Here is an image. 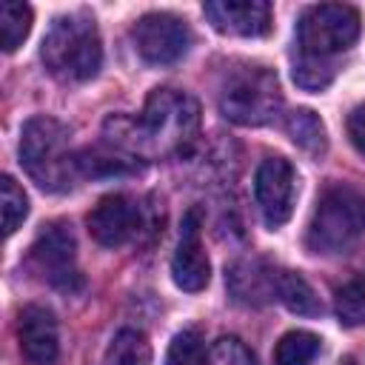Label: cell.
I'll return each mask as SVG.
<instances>
[{
  "instance_id": "cell-1",
  "label": "cell",
  "mask_w": 365,
  "mask_h": 365,
  "mask_svg": "<svg viewBox=\"0 0 365 365\" xmlns=\"http://www.w3.org/2000/svg\"><path fill=\"white\" fill-rule=\"evenodd\" d=\"M128 134L108 137L117 145H125L143 157H165L185 151L200 131V106L191 94L174 88H154L145 100V108L137 120L120 117Z\"/></svg>"
},
{
  "instance_id": "cell-2",
  "label": "cell",
  "mask_w": 365,
  "mask_h": 365,
  "mask_svg": "<svg viewBox=\"0 0 365 365\" xmlns=\"http://www.w3.org/2000/svg\"><path fill=\"white\" fill-rule=\"evenodd\" d=\"M40 57L48 74L63 83L91 80L103 63V43L94 17L86 11L54 17L43 37Z\"/></svg>"
},
{
  "instance_id": "cell-3",
  "label": "cell",
  "mask_w": 365,
  "mask_h": 365,
  "mask_svg": "<svg viewBox=\"0 0 365 365\" xmlns=\"http://www.w3.org/2000/svg\"><path fill=\"white\" fill-rule=\"evenodd\" d=\"M20 163L43 191H68L77 182L80 160L71 151L68 128L54 117H31L20 131Z\"/></svg>"
},
{
  "instance_id": "cell-4",
  "label": "cell",
  "mask_w": 365,
  "mask_h": 365,
  "mask_svg": "<svg viewBox=\"0 0 365 365\" xmlns=\"http://www.w3.org/2000/svg\"><path fill=\"white\" fill-rule=\"evenodd\" d=\"M365 234V197L348 185H331L319 194L308 222L305 245L314 254L348 251Z\"/></svg>"
},
{
  "instance_id": "cell-5",
  "label": "cell",
  "mask_w": 365,
  "mask_h": 365,
  "mask_svg": "<svg viewBox=\"0 0 365 365\" xmlns=\"http://www.w3.org/2000/svg\"><path fill=\"white\" fill-rule=\"evenodd\" d=\"M282 94L277 74L265 66L242 63L225 74L220 88V111L237 125H265L279 114Z\"/></svg>"
},
{
  "instance_id": "cell-6",
  "label": "cell",
  "mask_w": 365,
  "mask_h": 365,
  "mask_svg": "<svg viewBox=\"0 0 365 365\" xmlns=\"http://www.w3.org/2000/svg\"><path fill=\"white\" fill-rule=\"evenodd\" d=\"M362 20L354 6L345 3H319L302 11L297 23V40L302 57L328 60L339 51H348L359 37Z\"/></svg>"
},
{
  "instance_id": "cell-7",
  "label": "cell",
  "mask_w": 365,
  "mask_h": 365,
  "mask_svg": "<svg viewBox=\"0 0 365 365\" xmlns=\"http://www.w3.org/2000/svg\"><path fill=\"white\" fill-rule=\"evenodd\" d=\"M31 265L48 285L60 291H77L83 285L77 271V242L71 228L63 222H51L37 234L31 245Z\"/></svg>"
},
{
  "instance_id": "cell-8",
  "label": "cell",
  "mask_w": 365,
  "mask_h": 365,
  "mask_svg": "<svg viewBox=\"0 0 365 365\" xmlns=\"http://www.w3.org/2000/svg\"><path fill=\"white\" fill-rule=\"evenodd\" d=\"M131 37H134L140 57L154 66L177 63L191 48V29L185 26V20H180L177 14H168V11L143 14L134 23Z\"/></svg>"
},
{
  "instance_id": "cell-9",
  "label": "cell",
  "mask_w": 365,
  "mask_h": 365,
  "mask_svg": "<svg viewBox=\"0 0 365 365\" xmlns=\"http://www.w3.org/2000/svg\"><path fill=\"white\" fill-rule=\"evenodd\" d=\"M257 205L268 228H279L291 220L297 200V171L285 157H268L259 163L254 177Z\"/></svg>"
},
{
  "instance_id": "cell-10",
  "label": "cell",
  "mask_w": 365,
  "mask_h": 365,
  "mask_svg": "<svg viewBox=\"0 0 365 365\" xmlns=\"http://www.w3.org/2000/svg\"><path fill=\"white\" fill-rule=\"evenodd\" d=\"M140 205L128 194H106L86 217L88 234L106 248H120L131 242L140 231Z\"/></svg>"
},
{
  "instance_id": "cell-11",
  "label": "cell",
  "mask_w": 365,
  "mask_h": 365,
  "mask_svg": "<svg viewBox=\"0 0 365 365\" xmlns=\"http://www.w3.org/2000/svg\"><path fill=\"white\" fill-rule=\"evenodd\" d=\"M200 225H202V211L200 208H188L182 217V231H180V242L177 251L171 257V277L177 282V288L182 291H202L211 279V265L200 240Z\"/></svg>"
},
{
  "instance_id": "cell-12",
  "label": "cell",
  "mask_w": 365,
  "mask_h": 365,
  "mask_svg": "<svg viewBox=\"0 0 365 365\" xmlns=\"http://www.w3.org/2000/svg\"><path fill=\"white\" fill-rule=\"evenodd\" d=\"M202 11L222 34L262 37L271 31V6L265 0H208Z\"/></svg>"
},
{
  "instance_id": "cell-13",
  "label": "cell",
  "mask_w": 365,
  "mask_h": 365,
  "mask_svg": "<svg viewBox=\"0 0 365 365\" xmlns=\"http://www.w3.org/2000/svg\"><path fill=\"white\" fill-rule=\"evenodd\" d=\"M17 339L20 351L31 365H54L60 354L57 319L43 305H26L17 317Z\"/></svg>"
},
{
  "instance_id": "cell-14",
  "label": "cell",
  "mask_w": 365,
  "mask_h": 365,
  "mask_svg": "<svg viewBox=\"0 0 365 365\" xmlns=\"http://www.w3.org/2000/svg\"><path fill=\"white\" fill-rule=\"evenodd\" d=\"M231 294L240 302H265L274 297V285H277V271L262 265L259 259H242L237 265L228 268L225 274Z\"/></svg>"
},
{
  "instance_id": "cell-15",
  "label": "cell",
  "mask_w": 365,
  "mask_h": 365,
  "mask_svg": "<svg viewBox=\"0 0 365 365\" xmlns=\"http://www.w3.org/2000/svg\"><path fill=\"white\" fill-rule=\"evenodd\" d=\"M274 297L294 314L302 317H317L322 311L319 297L314 294V288L308 285V279L297 271H277V285H274Z\"/></svg>"
},
{
  "instance_id": "cell-16",
  "label": "cell",
  "mask_w": 365,
  "mask_h": 365,
  "mask_svg": "<svg viewBox=\"0 0 365 365\" xmlns=\"http://www.w3.org/2000/svg\"><path fill=\"white\" fill-rule=\"evenodd\" d=\"M285 131H288V137H291L302 151H308V154H314V157L325 154V148H328L325 125H322V120H319L311 108H297V111H291L288 120H285Z\"/></svg>"
},
{
  "instance_id": "cell-17",
  "label": "cell",
  "mask_w": 365,
  "mask_h": 365,
  "mask_svg": "<svg viewBox=\"0 0 365 365\" xmlns=\"http://www.w3.org/2000/svg\"><path fill=\"white\" fill-rule=\"evenodd\" d=\"M103 365H151V345L145 334L134 328H123L111 339Z\"/></svg>"
},
{
  "instance_id": "cell-18",
  "label": "cell",
  "mask_w": 365,
  "mask_h": 365,
  "mask_svg": "<svg viewBox=\"0 0 365 365\" xmlns=\"http://www.w3.org/2000/svg\"><path fill=\"white\" fill-rule=\"evenodd\" d=\"M319 354V336L311 331H288L274 348V365H311Z\"/></svg>"
},
{
  "instance_id": "cell-19",
  "label": "cell",
  "mask_w": 365,
  "mask_h": 365,
  "mask_svg": "<svg viewBox=\"0 0 365 365\" xmlns=\"http://www.w3.org/2000/svg\"><path fill=\"white\" fill-rule=\"evenodd\" d=\"M31 31V9L26 3H0V43L3 51H14Z\"/></svg>"
},
{
  "instance_id": "cell-20",
  "label": "cell",
  "mask_w": 365,
  "mask_h": 365,
  "mask_svg": "<svg viewBox=\"0 0 365 365\" xmlns=\"http://www.w3.org/2000/svg\"><path fill=\"white\" fill-rule=\"evenodd\" d=\"M334 305L342 325H365V279H351L342 288H336Z\"/></svg>"
},
{
  "instance_id": "cell-21",
  "label": "cell",
  "mask_w": 365,
  "mask_h": 365,
  "mask_svg": "<svg viewBox=\"0 0 365 365\" xmlns=\"http://www.w3.org/2000/svg\"><path fill=\"white\" fill-rule=\"evenodd\" d=\"M0 202H3V234L11 237L29 214V197L9 174L0 180Z\"/></svg>"
},
{
  "instance_id": "cell-22",
  "label": "cell",
  "mask_w": 365,
  "mask_h": 365,
  "mask_svg": "<svg viewBox=\"0 0 365 365\" xmlns=\"http://www.w3.org/2000/svg\"><path fill=\"white\" fill-rule=\"evenodd\" d=\"M165 365H208V354H205L200 331H194V328L180 331L168 345Z\"/></svg>"
},
{
  "instance_id": "cell-23",
  "label": "cell",
  "mask_w": 365,
  "mask_h": 365,
  "mask_svg": "<svg viewBox=\"0 0 365 365\" xmlns=\"http://www.w3.org/2000/svg\"><path fill=\"white\" fill-rule=\"evenodd\" d=\"M294 80H297V86H302L308 91H319L334 80V66L328 60L299 54V60L294 63Z\"/></svg>"
},
{
  "instance_id": "cell-24",
  "label": "cell",
  "mask_w": 365,
  "mask_h": 365,
  "mask_svg": "<svg viewBox=\"0 0 365 365\" xmlns=\"http://www.w3.org/2000/svg\"><path fill=\"white\" fill-rule=\"evenodd\" d=\"M208 365H257V359L237 336H220L208 351Z\"/></svg>"
},
{
  "instance_id": "cell-25",
  "label": "cell",
  "mask_w": 365,
  "mask_h": 365,
  "mask_svg": "<svg viewBox=\"0 0 365 365\" xmlns=\"http://www.w3.org/2000/svg\"><path fill=\"white\" fill-rule=\"evenodd\" d=\"M348 137H351L354 148L365 157V103L356 106V108L348 114Z\"/></svg>"
}]
</instances>
